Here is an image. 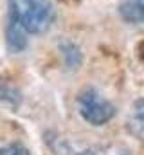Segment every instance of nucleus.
I'll return each instance as SVG.
<instances>
[{"mask_svg": "<svg viewBox=\"0 0 144 155\" xmlns=\"http://www.w3.org/2000/svg\"><path fill=\"white\" fill-rule=\"evenodd\" d=\"M139 56H141V60L144 61V41L139 43Z\"/></svg>", "mask_w": 144, "mask_h": 155, "instance_id": "9", "label": "nucleus"}, {"mask_svg": "<svg viewBox=\"0 0 144 155\" xmlns=\"http://www.w3.org/2000/svg\"><path fill=\"white\" fill-rule=\"evenodd\" d=\"M119 13H121V16H123L126 22H130V24H141V22H144V16H142V13H141V9L137 7L135 0H128V2H124V4H121Z\"/></svg>", "mask_w": 144, "mask_h": 155, "instance_id": "7", "label": "nucleus"}, {"mask_svg": "<svg viewBox=\"0 0 144 155\" xmlns=\"http://www.w3.org/2000/svg\"><path fill=\"white\" fill-rule=\"evenodd\" d=\"M20 103H22L20 90L15 85H11L9 81H5V79L2 81L0 79V105L5 107V108L15 110V108L20 107Z\"/></svg>", "mask_w": 144, "mask_h": 155, "instance_id": "4", "label": "nucleus"}, {"mask_svg": "<svg viewBox=\"0 0 144 155\" xmlns=\"http://www.w3.org/2000/svg\"><path fill=\"white\" fill-rule=\"evenodd\" d=\"M0 155H31V153L22 144H7V146L0 148Z\"/></svg>", "mask_w": 144, "mask_h": 155, "instance_id": "8", "label": "nucleus"}, {"mask_svg": "<svg viewBox=\"0 0 144 155\" xmlns=\"http://www.w3.org/2000/svg\"><path fill=\"white\" fill-rule=\"evenodd\" d=\"M77 110L87 123L94 126H103L115 116V107L103 99L94 88H87L77 96Z\"/></svg>", "mask_w": 144, "mask_h": 155, "instance_id": "2", "label": "nucleus"}, {"mask_svg": "<svg viewBox=\"0 0 144 155\" xmlns=\"http://www.w3.org/2000/svg\"><path fill=\"white\" fill-rule=\"evenodd\" d=\"M61 56H63V61L69 69H77L81 65V52H79V47H76L74 43H63L61 45Z\"/></svg>", "mask_w": 144, "mask_h": 155, "instance_id": "6", "label": "nucleus"}, {"mask_svg": "<svg viewBox=\"0 0 144 155\" xmlns=\"http://www.w3.org/2000/svg\"><path fill=\"white\" fill-rule=\"evenodd\" d=\"M128 130L132 135L144 139V99H139L133 103L132 116L128 119Z\"/></svg>", "mask_w": 144, "mask_h": 155, "instance_id": "5", "label": "nucleus"}, {"mask_svg": "<svg viewBox=\"0 0 144 155\" xmlns=\"http://www.w3.org/2000/svg\"><path fill=\"white\" fill-rule=\"evenodd\" d=\"M5 45L13 54H18L27 47V31L13 16H9V22L5 25Z\"/></svg>", "mask_w": 144, "mask_h": 155, "instance_id": "3", "label": "nucleus"}, {"mask_svg": "<svg viewBox=\"0 0 144 155\" xmlns=\"http://www.w3.org/2000/svg\"><path fill=\"white\" fill-rule=\"evenodd\" d=\"M135 4H137V7L141 9V13H142V16H144V0H135Z\"/></svg>", "mask_w": 144, "mask_h": 155, "instance_id": "10", "label": "nucleus"}, {"mask_svg": "<svg viewBox=\"0 0 144 155\" xmlns=\"http://www.w3.org/2000/svg\"><path fill=\"white\" fill-rule=\"evenodd\" d=\"M77 155H94V152H90V150H83V152H79Z\"/></svg>", "mask_w": 144, "mask_h": 155, "instance_id": "11", "label": "nucleus"}, {"mask_svg": "<svg viewBox=\"0 0 144 155\" xmlns=\"http://www.w3.org/2000/svg\"><path fill=\"white\" fill-rule=\"evenodd\" d=\"M9 16L16 18L27 33H45L54 20V7L49 0H9Z\"/></svg>", "mask_w": 144, "mask_h": 155, "instance_id": "1", "label": "nucleus"}, {"mask_svg": "<svg viewBox=\"0 0 144 155\" xmlns=\"http://www.w3.org/2000/svg\"><path fill=\"white\" fill-rule=\"evenodd\" d=\"M65 2H67V0H65Z\"/></svg>", "mask_w": 144, "mask_h": 155, "instance_id": "12", "label": "nucleus"}]
</instances>
